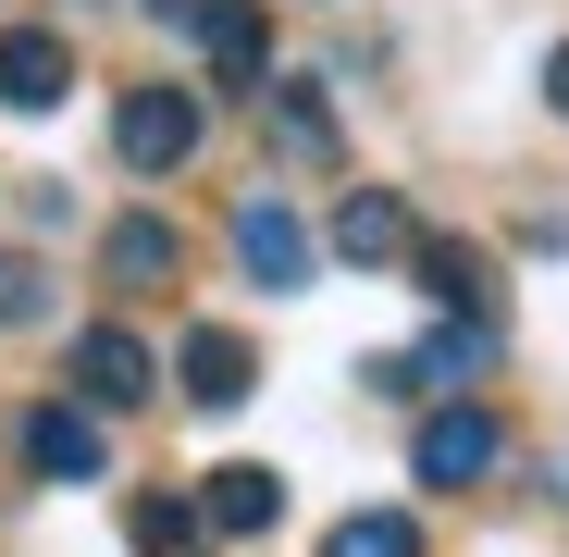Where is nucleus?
Here are the masks:
<instances>
[{"instance_id": "13", "label": "nucleus", "mask_w": 569, "mask_h": 557, "mask_svg": "<svg viewBox=\"0 0 569 557\" xmlns=\"http://www.w3.org/2000/svg\"><path fill=\"white\" fill-rule=\"evenodd\" d=\"M199 50H211V74H223V87H248V100L272 87V13H260V0H223V13L199 26Z\"/></svg>"}, {"instance_id": "16", "label": "nucleus", "mask_w": 569, "mask_h": 557, "mask_svg": "<svg viewBox=\"0 0 569 557\" xmlns=\"http://www.w3.org/2000/svg\"><path fill=\"white\" fill-rule=\"evenodd\" d=\"M322 557H421V520H409V508H347V520L322 533Z\"/></svg>"}, {"instance_id": "18", "label": "nucleus", "mask_w": 569, "mask_h": 557, "mask_svg": "<svg viewBox=\"0 0 569 557\" xmlns=\"http://www.w3.org/2000/svg\"><path fill=\"white\" fill-rule=\"evenodd\" d=\"M149 13H161V26H173V38H199V26H211V13H223V0H149Z\"/></svg>"}, {"instance_id": "12", "label": "nucleus", "mask_w": 569, "mask_h": 557, "mask_svg": "<svg viewBox=\"0 0 569 557\" xmlns=\"http://www.w3.org/2000/svg\"><path fill=\"white\" fill-rule=\"evenodd\" d=\"M260 125H272V149L298 161V173H335V161H347V137H335V112H322V87H298V74L260 87Z\"/></svg>"}, {"instance_id": "11", "label": "nucleus", "mask_w": 569, "mask_h": 557, "mask_svg": "<svg viewBox=\"0 0 569 557\" xmlns=\"http://www.w3.org/2000/svg\"><path fill=\"white\" fill-rule=\"evenodd\" d=\"M272 520H284V471L272 458H223L199 484V533H272Z\"/></svg>"}, {"instance_id": "19", "label": "nucleus", "mask_w": 569, "mask_h": 557, "mask_svg": "<svg viewBox=\"0 0 569 557\" xmlns=\"http://www.w3.org/2000/svg\"><path fill=\"white\" fill-rule=\"evenodd\" d=\"M545 100H557V112H569V38H557V50H545Z\"/></svg>"}, {"instance_id": "2", "label": "nucleus", "mask_w": 569, "mask_h": 557, "mask_svg": "<svg viewBox=\"0 0 569 557\" xmlns=\"http://www.w3.org/2000/svg\"><path fill=\"white\" fill-rule=\"evenodd\" d=\"M496 458H508V434H496V409H433V421L409 434V471H421L433 496H470V484L496 471Z\"/></svg>"}, {"instance_id": "14", "label": "nucleus", "mask_w": 569, "mask_h": 557, "mask_svg": "<svg viewBox=\"0 0 569 557\" xmlns=\"http://www.w3.org/2000/svg\"><path fill=\"white\" fill-rule=\"evenodd\" d=\"M409 272H421V298H446V310H470V322H483V298H496V260L458 248V236H409Z\"/></svg>"}, {"instance_id": "10", "label": "nucleus", "mask_w": 569, "mask_h": 557, "mask_svg": "<svg viewBox=\"0 0 569 557\" xmlns=\"http://www.w3.org/2000/svg\"><path fill=\"white\" fill-rule=\"evenodd\" d=\"M409 199H397V186H347V199H335V260H359V272H385V260H409Z\"/></svg>"}, {"instance_id": "1", "label": "nucleus", "mask_w": 569, "mask_h": 557, "mask_svg": "<svg viewBox=\"0 0 569 557\" xmlns=\"http://www.w3.org/2000/svg\"><path fill=\"white\" fill-rule=\"evenodd\" d=\"M112 149L137 173H186L199 161V100H186V87H124L112 100Z\"/></svg>"}, {"instance_id": "17", "label": "nucleus", "mask_w": 569, "mask_h": 557, "mask_svg": "<svg viewBox=\"0 0 569 557\" xmlns=\"http://www.w3.org/2000/svg\"><path fill=\"white\" fill-rule=\"evenodd\" d=\"M26 322H50V272L38 260H0V335H26Z\"/></svg>"}, {"instance_id": "9", "label": "nucleus", "mask_w": 569, "mask_h": 557, "mask_svg": "<svg viewBox=\"0 0 569 557\" xmlns=\"http://www.w3.org/2000/svg\"><path fill=\"white\" fill-rule=\"evenodd\" d=\"M186 272V236L161 223V211H124L112 236H100V286H124V298H161Z\"/></svg>"}, {"instance_id": "4", "label": "nucleus", "mask_w": 569, "mask_h": 557, "mask_svg": "<svg viewBox=\"0 0 569 557\" xmlns=\"http://www.w3.org/2000/svg\"><path fill=\"white\" fill-rule=\"evenodd\" d=\"M26 471H38V484H100V471H112V434H100V409L38 397V409H26Z\"/></svg>"}, {"instance_id": "8", "label": "nucleus", "mask_w": 569, "mask_h": 557, "mask_svg": "<svg viewBox=\"0 0 569 557\" xmlns=\"http://www.w3.org/2000/svg\"><path fill=\"white\" fill-rule=\"evenodd\" d=\"M173 371H186V409H211V421H223V409H248V385H260V347H248L236 322H199Z\"/></svg>"}, {"instance_id": "5", "label": "nucleus", "mask_w": 569, "mask_h": 557, "mask_svg": "<svg viewBox=\"0 0 569 557\" xmlns=\"http://www.w3.org/2000/svg\"><path fill=\"white\" fill-rule=\"evenodd\" d=\"M483 359H496V322H446V335L409 347V359H371L359 385H371V397H446V385H470Z\"/></svg>"}, {"instance_id": "7", "label": "nucleus", "mask_w": 569, "mask_h": 557, "mask_svg": "<svg viewBox=\"0 0 569 557\" xmlns=\"http://www.w3.org/2000/svg\"><path fill=\"white\" fill-rule=\"evenodd\" d=\"M74 385H87V409H137V397L161 385V359H149V335H124V322H87V335H74Z\"/></svg>"}, {"instance_id": "3", "label": "nucleus", "mask_w": 569, "mask_h": 557, "mask_svg": "<svg viewBox=\"0 0 569 557\" xmlns=\"http://www.w3.org/2000/svg\"><path fill=\"white\" fill-rule=\"evenodd\" d=\"M236 260H248V286H272V298H298L310 272H322V236L284 211V199H236Z\"/></svg>"}, {"instance_id": "6", "label": "nucleus", "mask_w": 569, "mask_h": 557, "mask_svg": "<svg viewBox=\"0 0 569 557\" xmlns=\"http://www.w3.org/2000/svg\"><path fill=\"white\" fill-rule=\"evenodd\" d=\"M0 100L13 112H62L74 100V38L62 26H0Z\"/></svg>"}, {"instance_id": "15", "label": "nucleus", "mask_w": 569, "mask_h": 557, "mask_svg": "<svg viewBox=\"0 0 569 557\" xmlns=\"http://www.w3.org/2000/svg\"><path fill=\"white\" fill-rule=\"evenodd\" d=\"M124 545L137 557H199V496H124Z\"/></svg>"}]
</instances>
